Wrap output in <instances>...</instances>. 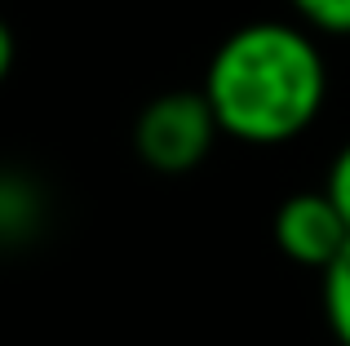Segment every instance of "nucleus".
<instances>
[{
	"instance_id": "nucleus-6",
	"label": "nucleus",
	"mask_w": 350,
	"mask_h": 346,
	"mask_svg": "<svg viewBox=\"0 0 350 346\" xmlns=\"http://www.w3.org/2000/svg\"><path fill=\"white\" fill-rule=\"evenodd\" d=\"M324 191H328V200L337 204V213H342V217H346V226H350V142H346L342 151H337L333 169H328Z\"/></svg>"
},
{
	"instance_id": "nucleus-2",
	"label": "nucleus",
	"mask_w": 350,
	"mask_h": 346,
	"mask_svg": "<svg viewBox=\"0 0 350 346\" xmlns=\"http://www.w3.org/2000/svg\"><path fill=\"white\" fill-rule=\"evenodd\" d=\"M217 116L204 89H169L155 94L133 120V151L155 173H191L208 160L217 142Z\"/></svg>"
},
{
	"instance_id": "nucleus-1",
	"label": "nucleus",
	"mask_w": 350,
	"mask_h": 346,
	"mask_svg": "<svg viewBox=\"0 0 350 346\" xmlns=\"http://www.w3.org/2000/svg\"><path fill=\"white\" fill-rule=\"evenodd\" d=\"M200 89L226 138L280 147L315 124L328 71L310 31L293 23H248L217 44Z\"/></svg>"
},
{
	"instance_id": "nucleus-3",
	"label": "nucleus",
	"mask_w": 350,
	"mask_h": 346,
	"mask_svg": "<svg viewBox=\"0 0 350 346\" xmlns=\"http://www.w3.org/2000/svg\"><path fill=\"white\" fill-rule=\"evenodd\" d=\"M346 240H350V226L328 200V191H297L275 209V244L297 267L324 271L342 253Z\"/></svg>"
},
{
	"instance_id": "nucleus-7",
	"label": "nucleus",
	"mask_w": 350,
	"mask_h": 346,
	"mask_svg": "<svg viewBox=\"0 0 350 346\" xmlns=\"http://www.w3.org/2000/svg\"><path fill=\"white\" fill-rule=\"evenodd\" d=\"M14 53H18V44H14V27L0 18V85H5L9 71H14Z\"/></svg>"
},
{
	"instance_id": "nucleus-4",
	"label": "nucleus",
	"mask_w": 350,
	"mask_h": 346,
	"mask_svg": "<svg viewBox=\"0 0 350 346\" xmlns=\"http://www.w3.org/2000/svg\"><path fill=\"white\" fill-rule=\"evenodd\" d=\"M319 276H324V320L333 329V338L350 346V240Z\"/></svg>"
},
{
	"instance_id": "nucleus-5",
	"label": "nucleus",
	"mask_w": 350,
	"mask_h": 346,
	"mask_svg": "<svg viewBox=\"0 0 350 346\" xmlns=\"http://www.w3.org/2000/svg\"><path fill=\"white\" fill-rule=\"evenodd\" d=\"M297 18L315 31L328 36H350V0H293Z\"/></svg>"
}]
</instances>
